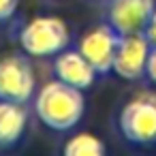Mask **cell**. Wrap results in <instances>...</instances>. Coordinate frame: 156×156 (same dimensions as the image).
<instances>
[{"label": "cell", "instance_id": "cell-9", "mask_svg": "<svg viewBox=\"0 0 156 156\" xmlns=\"http://www.w3.org/2000/svg\"><path fill=\"white\" fill-rule=\"evenodd\" d=\"M28 130V105L0 101V152L15 150Z\"/></svg>", "mask_w": 156, "mask_h": 156}, {"label": "cell", "instance_id": "cell-2", "mask_svg": "<svg viewBox=\"0 0 156 156\" xmlns=\"http://www.w3.org/2000/svg\"><path fill=\"white\" fill-rule=\"evenodd\" d=\"M15 41L26 56L45 60L58 56L71 45V28L58 15H34L20 26Z\"/></svg>", "mask_w": 156, "mask_h": 156}, {"label": "cell", "instance_id": "cell-12", "mask_svg": "<svg viewBox=\"0 0 156 156\" xmlns=\"http://www.w3.org/2000/svg\"><path fill=\"white\" fill-rule=\"evenodd\" d=\"M20 0H0V24H7L17 13Z\"/></svg>", "mask_w": 156, "mask_h": 156}, {"label": "cell", "instance_id": "cell-6", "mask_svg": "<svg viewBox=\"0 0 156 156\" xmlns=\"http://www.w3.org/2000/svg\"><path fill=\"white\" fill-rule=\"evenodd\" d=\"M103 7V22L118 34H135L147 24L156 9V0H105Z\"/></svg>", "mask_w": 156, "mask_h": 156}, {"label": "cell", "instance_id": "cell-7", "mask_svg": "<svg viewBox=\"0 0 156 156\" xmlns=\"http://www.w3.org/2000/svg\"><path fill=\"white\" fill-rule=\"evenodd\" d=\"M150 54V43L141 32L135 34H120L111 73L124 81H139L145 73V62Z\"/></svg>", "mask_w": 156, "mask_h": 156}, {"label": "cell", "instance_id": "cell-10", "mask_svg": "<svg viewBox=\"0 0 156 156\" xmlns=\"http://www.w3.org/2000/svg\"><path fill=\"white\" fill-rule=\"evenodd\" d=\"M107 152L103 139H98L92 133H77L69 137L62 145L64 156H103Z\"/></svg>", "mask_w": 156, "mask_h": 156}, {"label": "cell", "instance_id": "cell-4", "mask_svg": "<svg viewBox=\"0 0 156 156\" xmlns=\"http://www.w3.org/2000/svg\"><path fill=\"white\" fill-rule=\"evenodd\" d=\"M32 58L22 54L0 56V101L30 105L37 92V77L32 71Z\"/></svg>", "mask_w": 156, "mask_h": 156}, {"label": "cell", "instance_id": "cell-8", "mask_svg": "<svg viewBox=\"0 0 156 156\" xmlns=\"http://www.w3.org/2000/svg\"><path fill=\"white\" fill-rule=\"evenodd\" d=\"M51 71H54V79L69 83L77 90H90L98 75L92 69V64L81 56V51L77 47H66L62 49L58 56L51 58Z\"/></svg>", "mask_w": 156, "mask_h": 156}, {"label": "cell", "instance_id": "cell-11", "mask_svg": "<svg viewBox=\"0 0 156 156\" xmlns=\"http://www.w3.org/2000/svg\"><path fill=\"white\" fill-rule=\"evenodd\" d=\"M143 79L156 88V47H150V54H147V62H145V73H143Z\"/></svg>", "mask_w": 156, "mask_h": 156}, {"label": "cell", "instance_id": "cell-13", "mask_svg": "<svg viewBox=\"0 0 156 156\" xmlns=\"http://www.w3.org/2000/svg\"><path fill=\"white\" fill-rule=\"evenodd\" d=\"M141 34H143V37H145V41L150 43V47H156V9H154V13L150 15L147 24L143 26Z\"/></svg>", "mask_w": 156, "mask_h": 156}, {"label": "cell", "instance_id": "cell-5", "mask_svg": "<svg viewBox=\"0 0 156 156\" xmlns=\"http://www.w3.org/2000/svg\"><path fill=\"white\" fill-rule=\"evenodd\" d=\"M118 41H120V34L107 22H101L81 34L77 49L92 64V69L96 71L98 77H107V75H111Z\"/></svg>", "mask_w": 156, "mask_h": 156}, {"label": "cell", "instance_id": "cell-3", "mask_svg": "<svg viewBox=\"0 0 156 156\" xmlns=\"http://www.w3.org/2000/svg\"><path fill=\"white\" fill-rule=\"evenodd\" d=\"M118 130L133 147H156V92L143 90L130 96L118 115Z\"/></svg>", "mask_w": 156, "mask_h": 156}, {"label": "cell", "instance_id": "cell-1", "mask_svg": "<svg viewBox=\"0 0 156 156\" xmlns=\"http://www.w3.org/2000/svg\"><path fill=\"white\" fill-rule=\"evenodd\" d=\"M32 111L45 128L54 133H69L81 122L86 113L83 90L51 79L34 92Z\"/></svg>", "mask_w": 156, "mask_h": 156}]
</instances>
